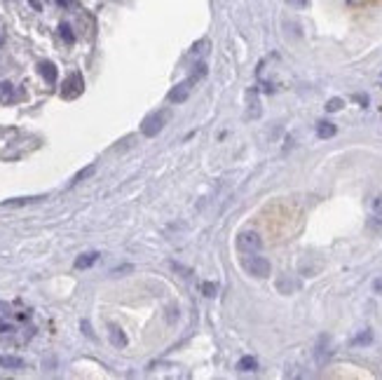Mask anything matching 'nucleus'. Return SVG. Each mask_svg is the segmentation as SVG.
<instances>
[{
  "instance_id": "1",
  "label": "nucleus",
  "mask_w": 382,
  "mask_h": 380,
  "mask_svg": "<svg viewBox=\"0 0 382 380\" xmlns=\"http://www.w3.org/2000/svg\"><path fill=\"white\" fill-rule=\"evenodd\" d=\"M169 120H171V108H160L145 117L143 124H141V132H143V136H157Z\"/></svg>"
},
{
  "instance_id": "2",
  "label": "nucleus",
  "mask_w": 382,
  "mask_h": 380,
  "mask_svg": "<svg viewBox=\"0 0 382 380\" xmlns=\"http://www.w3.org/2000/svg\"><path fill=\"white\" fill-rule=\"evenodd\" d=\"M242 268H244L251 277H258V279H265L270 277V272H272V265H270V261L263 256H256V254H246L244 258H242Z\"/></svg>"
},
{
  "instance_id": "3",
  "label": "nucleus",
  "mask_w": 382,
  "mask_h": 380,
  "mask_svg": "<svg viewBox=\"0 0 382 380\" xmlns=\"http://www.w3.org/2000/svg\"><path fill=\"white\" fill-rule=\"evenodd\" d=\"M235 244H237L239 254H258V251H263V237H260L256 230L239 232L237 239H235Z\"/></svg>"
},
{
  "instance_id": "4",
  "label": "nucleus",
  "mask_w": 382,
  "mask_h": 380,
  "mask_svg": "<svg viewBox=\"0 0 382 380\" xmlns=\"http://www.w3.org/2000/svg\"><path fill=\"white\" fill-rule=\"evenodd\" d=\"M85 92V80H82V73L80 71H73V73L63 80V87H61V96L63 99H68V101H73V99H78V96Z\"/></svg>"
},
{
  "instance_id": "5",
  "label": "nucleus",
  "mask_w": 382,
  "mask_h": 380,
  "mask_svg": "<svg viewBox=\"0 0 382 380\" xmlns=\"http://www.w3.org/2000/svg\"><path fill=\"white\" fill-rule=\"evenodd\" d=\"M192 85H195V80H192V78H188V80H183V82H178V85H174V87H171V92L167 94V99H169L171 103H183L185 99L190 96Z\"/></svg>"
},
{
  "instance_id": "6",
  "label": "nucleus",
  "mask_w": 382,
  "mask_h": 380,
  "mask_svg": "<svg viewBox=\"0 0 382 380\" xmlns=\"http://www.w3.org/2000/svg\"><path fill=\"white\" fill-rule=\"evenodd\" d=\"M331 340H328V336H319V340H317V350H314V359H317V364L319 366H324L328 359H331V354H333V350H331V345H328Z\"/></svg>"
},
{
  "instance_id": "7",
  "label": "nucleus",
  "mask_w": 382,
  "mask_h": 380,
  "mask_svg": "<svg viewBox=\"0 0 382 380\" xmlns=\"http://www.w3.org/2000/svg\"><path fill=\"white\" fill-rule=\"evenodd\" d=\"M99 256L101 254L99 251H87V254H80V256L75 258V268L78 270H85V268H92V265L99 261Z\"/></svg>"
},
{
  "instance_id": "8",
  "label": "nucleus",
  "mask_w": 382,
  "mask_h": 380,
  "mask_svg": "<svg viewBox=\"0 0 382 380\" xmlns=\"http://www.w3.org/2000/svg\"><path fill=\"white\" fill-rule=\"evenodd\" d=\"M38 71H40V75L49 82V85H54V82H56V75H59V71H56V66L52 61H40Z\"/></svg>"
},
{
  "instance_id": "9",
  "label": "nucleus",
  "mask_w": 382,
  "mask_h": 380,
  "mask_svg": "<svg viewBox=\"0 0 382 380\" xmlns=\"http://www.w3.org/2000/svg\"><path fill=\"white\" fill-rule=\"evenodd\" d=\"M0 366L10 368V371H19V368H24V359H21V357H12V354H5V357H0Z\"/></svg>"
},
{
  "instance_id": "10",
  "label": "nucleus",
  "mask_w": 382,
  "mask_h": 380,
  "mask_svg": "<svg viewBox=\"0 0 382 380\" xmlns=\"http://www.w3.org/2000/svg\"><path fill=\"white\" fill-rule=\"evenodd\" d=\"M335 132H338V127L333 122H326V120L317 122V136L319 139H331V136H335Z\"/></svg>"
},
{
  "instance_id": "11",
  "label": "nucleus",
  "mask_w": 382,
  "mask_h": 380,
  "mask_svg": "<svg viewBox=\"0 0 382 380\" xmlns=\"http://www.w3.org/2000/svg\"><path fill=\"white\" fill-rule=\"evenodd\" d=\"M45 200V195H35V197H14V200H5L3 207H21V204H31V202H40Z\"/></svg>"
},
{
  "instance_id": "12",
  "label": "nucleus",
  "mask_w": 382,
  "mask_h": 380,
  "mask_svg": "<svg viewBox=\"0 0 382 380\" xmlns=\"http://www.w3.org/2000/svg\"><path fill=\"white\" fill-rule=\"evenodd\" d=\"M110 343H113L115 347H124V345H127V336H124L122 329L110 326Z\"/></svg>"
},
{
  "instance_id": "13",
  "label": "nucleus",
  "mask_w": 382,
  "mask_h": 380,
  "mask_svg": "<svg viewBox=\"0 0 382 380\" xmlns=\"http://www.w3.org/2000/svg\"><path fill=\"white\" fill-rule=\"evenodd\" d=\"M14 99V87L10 82H0V101L3 103H10Z\"/></svg>"
},
{
  "instance_id": "14",
  "label": "nucleus",
  "mask_w": 382,
  "mask_h": 380,
  "mask_svg": "<svg viewBox=\"0 0 382 380\" xmlns=\"http://www.w3.org/2000/svg\"><path fill=\"white\" fill-rule=\"evenodd\" d=\"M237 368L239 371H256V368H258V361H256V357H242Z\"/></svg>"
},
{
  "instance_id": "15",
  "label": "nucleus",
  "mask_w": 382,
  "mask_h": 380,
  "mask_svg": "<svg viewBox=\"0 0 382 380\" xmlns=\"http://www.w3.org/2000/svg\"><path fill=\"white\" fill-rule=\"evenodd\" d=\"M94 171H96V167H94V164H89V167H85V169H80V171H78V174H75V176H73V181H70V185H78V183H80V181H85V178H87V176H92V174H94Z\"/></svg>"
},
{
  "instance_id": "16",
  "label": "nucleus",
  "mask_w": 382,
  "mask_h": 380,
  "mask_svg": "<svg viewBox=\"0 0 382 380\" xmlns=\"http://www.w3.org/2000/svg\"><path fill=\"white\" fill-rule=\"evenodd\" d=\"M260 115V103H258V96H256V101H253V89L249 92V117H258Z\"/></svg>"
},
{
  "instance_id": "17",
  "label": "nucleus",
  "mask_w": 382,
  "mask_h": 380,
  "mask_svg": "<svg viewBox=\"0 0 382 380\" xmlns=\"http://www.w3.org/2000/svg\"><path fill=\"white\" fill-rule=\"evenodd\" d=\"M352 343H354V345H370V343H373V333H370V329H366V331H361L359 336H354Z\"/></svg>"
},
{
  "instance_id": "18",
  "label": "nucleus",
  "mask_w": 382,
  "mask_h": 380,
  "mask_svg": "<svg viewBox=\"0 0 382 380\" xmlns=\"http://www.w3.org/2000/svg\"><path fill=\"white\" fill-rule=\"evenodd\" d=\"M59 33H61V38H63L66 42H75V33H73L70 24H66V21H63L61 26H59Z\"/></svg>"
},
{
  "instance_id": "19",
  "label": "nucleus",
  "mask_w": 382,
  "mask_h": 380,
  "mask_svg": "<svg viewBox=\"0 0 382 380\" xmlns=\"http://www.w3.org/2000/svg\"><path fill=\"white\" fill-rule=\"evenodd\" d=\"M370 209H373V216L380 218L382 221V195H377L375 200H373V204H370Z\"/></svg>"
},
{
  "instance_id": "20",
  "label": "nucleus",
  "mask_w": 382,
  "mask_h": 380,
  "mask_svg": "<svg viewBox=\"0 0 382 380\" xmlns=\"http://www.w3.org/2000/svg\"><path fill=\"white\" fill-rule=\"evenodd\" d=\"M342 108V99H338V96H335V99H328L326 101V110L328 113H335V110H340Z\"/></svg>"
},
{
  "instance_id": "21",
  "label": "nucleus",
  "mask_w": 382,
  "mask_h": 380,
  "mask_svg": "<svg viewBox=\"0 0 382 380\" xmlns=\"http://www.w3.org/2000/svg\"><path fill=\"white\" fill-rule=\"evenodd\" d=\"M202 291H204V296L213 298V296L218 293V286H216V284H211V282H204V284H202Z\"/></svg>"
},
{
  "instance_id": "22",
  "label": "nucleus",
  "mask_w": 382,
  "mask_h": 380,
  "mask_svg": "<svg viewBox=\"0 0 382 380\" xmlns=\"http://www.w3.org/2000/svg\"><path fill=\"white\" fill-rule=\"evenodd\" d=\"M291 7H295V10H302V7L310 5V0H286Z\"/></svg>"
},
{
  "instance_id": "23",
  "label": "nucleus",
  "mask_w": 382,
  "mask_h": 380,
  "mask_svg": "<svg viewBox=\"0 0 382 380\" xmlns=\"http://www.w3.org/2000/svg\"><path fill=\"white\" fill-rule=\"evenodd\" d=\"M373 289H375L377 293H382V277H380V279H375V284H373Z\"/></svg>"
},
{
  "instance_id": "24",
  "label": "nucleus",
  "mask_w": 382,
  "mask_h": 380,
  "mask_svg": "<svg viewBox=\"0 0 382 380\" xmlns=\"http://www.w3.org/2000/svg\"><path fill=\"white\" fill-rule=\"evenodd\" d=\"M31 5H33V10H42V5H40V0H28Z\"/></svg>"
},
{
  "instance_id": "25",
  "label": "nucleus",
  "mask_w": 382,
  "mask_h": 380,
  "mask_svg": "<svg viewBox=\"0 0 382 380\" xmlns=\"http://www.w3.org/2000/svg\"><path fill=\"white\" fill-rule=\"evenodd\" d=\"M82 329H85V333H87V336H94V333H92V329H89L87 322H82Z\"/></svg>"
},
{
  "instance_id": "26",
  "label": "nucleus",
  "mask_w": 382,
  "mask_h": 380,
  "mask_svg": "<svg viewBox=\"0 0 382 380\" xmlns=\"http://www.w3.org/2000/svg\"><path fill=\"white\" fill-rule=\"evenodd\" d=\"M0 310H7V305H5V303H0Z\"/></svg>"
}]
</instances>
